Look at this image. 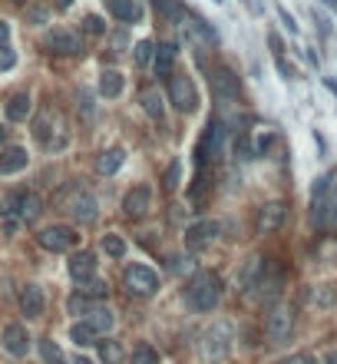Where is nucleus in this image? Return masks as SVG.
I'll return each instance as SVG.
<instances>
[{
	"label": "nucleus",
	"mask_w": 337,
	"mask_h": 364,
	"mask_svg": "<svg viewBox=\"0 0 337 364\" xmlns=\"http://www.w3.org/2000/svg\"><path fill=\"white\" fill-rule=\"evenodd\" d=\"M186 298L195 312H212L215 305L222 302V278L215 275V272H199L188 282Z\"/></svg>",
	"instance_id": "1"
},
{
	"label": "nucleus",
	"mask_w": 337,
	"mask_h": 364,
	"mask_svg": "<svg viewBox=\"0 0 337 364\" xmlns=\"http://www.w3.org/2000/svg\"><path fill=\"white\" fill-rule=\"evenodd\" d=\"M57 202H60L63 212L73 215L76 222H93V219H96V212H100L96 196H93L89 189H83V186H66L60 196H57Z\"/></svg>",
	"instance_id": "2"
},
{
	"label": "nucleus",
	"mask_w": 337,
	"mask_h": 364,
	"mask_svg": "<svg viewBox=\"0 0 337 364\" xmlns=\"http://www.w3.org/2000/svg\"><path fill=\"white\" fill-rule=\"evenodd\" d=\"M232 348V325L228 321H215L212 328L202 331V341H199V351L205 361H222L225 354Z\"/></svg>",
	"instance_id": "3"
},
{
	"label": "nucleus",
	"mask_w": 337,
	"mask_h": 364,
	"mask_svg": "<svg viewBox=\"0 0 337 364\" xmlns=\"http://www.w3.org/2000/svg\"><path fill=\"white\" fill-rule=\"evenodd\" d=\"M264 331L275 344H285L291 338V331H294V308L291 305H275L264 318Z\"/></svg>",
	"instance_id": "4"
},
{
	"label": "nucleus",
	"mask_w": 337,
	"mask_h": 364,
	"mask_svg": "<svg viewBox=\"0 0 337 364\" xmlns=\"http://www.w3.org/2000/svg\"><path fill=\"white\" fill-rule=\"evenodd\" d=\"M123 285L129 289V295H139V298H149L159 289V275L146 268V265H129L123 272Z\"/></svg>",
	"instance_id": "5"
},
{
	"label": "nucleus",
	"mask_w": 337,
	"mask_h": 364,
	"mask_svg": "<svg viewBox=\"0 0 337 364\" xmlns=\"http://www.w3.org/2000/svg\"><path fill=\"white\" fill-rule=\"evenodd\" d=\"M169 103L182 113H192L199 106V93H195V83L188 76H169Z\"/></svg>",
	"instance_id": "6"
},
{
	"label": "nucleus",
	"mask_w": 337,
	"mask_h": 364,
	"mask_svg": "<svg viewBox=\"0 0 337 364\" xmlns=\"http://www.w3.org/2000/svg\"><path fill=\"white\" fill-rule=\"evenodd\" d=\"M76 239H80V235H76L73 226H50L37 235V242L47 252H70L76 245Z\"/></svg>",
	"instance_id": "7"
},
{
	"label": "nucleus",
	"mask_w": 337,
	"mask_h": 364,
	"mask_svg": "<svg viewBox=\"0 0 337 364\" xmlns=\"http://www.w3.org/2000/svg\"><path fill=\"white\" fill-rule=\"evenodd\" d=\"M149 209H152V189L149 186H136V189H129V192H126V199H123V212L126 215L142 219Z\"/></svg>",
	"instance_id": "8"
},
{
	"label": "nucleus",
	"mask_w": 337,
	"mask_h": 364,
	"mask_svg": "<svg viewBox=\"0 0 337 364\" xmlns=\"http://www.w3.org/2000/svg\"><path fill=\"white\" fill-rule=\"evenodd\" d=\"M285 215H287V209H285V202H268V205H262L258 209V232L262 235H268V232H278V228L285 226Z\"/></svg>",
	"instance_id": "9"
},
{
	"label": "nucleus",
	"mask_w": 337,
	"mask_h": 364,
	"mask_svg": "<svg viewBox=\"0 0 337 364\" xmlns=\"http://www.w3.org/2000/svg\"><path fill=\"white\" fill-rule=\"evenodd\" d=\"M3 351L13 358H27L30 351V331L24 325H7L3 328Z\"/></svg>",
	"instance_id": "10"
},
{
	"label": "nucleus",
	"mask_w": 337,
	"mask_h": 364,
	"mask_svg": "<svg viewBox=\"0 0 337 364\" xmlns=\"http://www.w3.org/2000/svg\"><path fill=\"white\" fill-rule=\"evenodd\" d=\"M212 93H215V96H218L222 103L238 100V76L232 73V70L218 66V70L212 73Z\"/></svg>",
	"instance_id": "11"
},
{
	"label": "nucleus",
	"mask_w": 337,
	"mask_h": 364,
	"mask_svg": "<svg viewBox=\"0 0 337 364\" xmlns=\"http://www.w3.org/2000/svg\"><path fill=\"white\" fill-rule=\"evenodd\" d=\"M215 235H218V222H212V219H202V222H195V226L186 228V245H188V249H202V245L215 242Z\"/></svg>",
	"instance_id": "12"
},
{
	"label": "nucleus",
	"mask_w": 337,
	"mask_h": 364,
	"mask_svg": "<svg viewBox=\"0 0 337 364\" xmlns=\"http://www.w3.org/2000/svg\"><path fill=\"white\" fill-rule=\"evenodd\" d=\"M43 215V202L37 192H17V222H37Z\"/></svg>",
	"instance_id": "13"
},
{
	"label": "nucleus",
	"mask_w": 337,
	"mask_h": 364,
	"mask_svg": "<svg viewBox=\"0 0 337 364\" xmlns=\"http://www.w3.org/2000/svg\"><path fill=\"white\" fill-rule=\"evenodd\" d=\"M47 50L60 53V57H76V53H83V47H80V40L70 30H53L50 37H47Z\"/></svg>",
	"instance_id": "14"
},
{
	"label": "nucleus",
	"mask_w": 337,
	"mask_h": 364,
	"mask_svg": "<svg viewBox=\"0 0 337 364\" xmlns=\"http://www.w3.org/2000/svg\"><path fill=\"white\" fill-rule=\"evenodd\" d=\"M27 163H30V156H27L24 146H7V150H0V176H13V173L27 169Z\"/></svg>",
	"instance_id": "15"
},
{
	"label": "nucleus",
	"mask_w": 337,
	"mask_h": 364,
	"mask_svg": "<svg viewBox=\"0 0 337 364\" xmlns=\"http://www.w3.org/2000/svg\"><path fill=\"white\" fill-rule=\"evenodd\" d=\"M66 268H70V275L76 278V282H83V278H93L96 275V255L93 252H73L70 255V262H66Z\"/></svg>",
	"instance_id": "16"
},
{
	"label": "nucleus",
	"mask_w": 337,
	"mask_h": 364,
	"mask_svg": "<svg viewBox=\"0 0 337 364\" xmlns=\"http://www.w3.org/2000/svg\"><path fill=\"white\" fill-rule=\"evenodd\" d=\"M314 226L324 228V232H337V199L314 202Z\"/></svg>",
	"instance_id": "17"
},
{
	"label": "nucleus",
	"mask_w": 337,
	"mask_h": 364,
	"mask_svg": "<svg viewBox=\"0 0 337 364\" xmlns=\"http://www.w3.org/2000/svg\"><path fill=\"white\" fill-rule=\"evenodd\" d=\"M43 291H40V285H27L24 291H20V312L27 314V318H40L43 314Z\"/></svg>",
	"instance_id": "18"
},
{
	"label": "nucleus",
	"mask_w": 337,
	"mask_h": 364,
	"mask_svg": "<svg viewBox=\"0 0 337 364\" xmlns=\"http://www.w3.org/2000/svg\"><path fill=\"white\" fill-rule=\"evenodd\" d=\"M182 24H186V34L195 40V43H215V30L205 24L202 17H192V13H186V17H182Z\"/></svg>",
	"instance_id": "19"
},
{
	"label": "nucleus",
	"mask_w": 337,
	"mask_h": 364,
	"mask_svg": "<svg viewBox=\"0 0 337 364\" xmlns=\"http://www.w3.org/2000/svg\"><path fill=\"white\" fill-rule=\"evenodd\" d=\"M83 321H87V325L103 338V335H110V331H112V325H116V314H112L110 308H93Z\"/></svg>",
	"instance_id": "20"
},
{
	"label": "nucleus",
	"mask_w": 337,
	"mask_h": 364,
	"mask_svg": "<svg viewBox=\"0 0 337 364\" xmlns=\"http://www.w3.org/2000/svg\"><path fill=\"white\" fill-rule=\"evenodd\" d=\"M123 87H126V80L119 70H103L100 73V93L106 100H116V96L123 93Z\"/></svg>",
	"instance_id": "21"
},
{
	"label": "nucleus",
	"mask_w": 337,
	"mask_h": 364,
	"mask_svg": "<svg viewBox=\"0 0 337 364\" xmlns=\"http://www.w3.org/2000/svg\"><path fill=\"white\" fill-rule=\"evenodd\" d=\"M110 13L116 20H126V24H133L142 17V7H139L136 0H110Z\"/></svg>",
	"instance_id": "22"
},
{
	"label": "nucleus",
	"mask_w": 337,
	"mask_h": 364,
	"mask_svg": "<svg viewBox=\"0 0 337 364\" xmlns=\"http://www.w3.org/2000/svg\"><path fill=\"white\" fill-rule=\"evenodd\" d=\"M30 110H33L30 93H17V96H10V103H7V116H10L13 123H24L27 116H30Z\"/></svg>",
	"instance_id": "23"
},
{
	"label": "nucleus",
	"mask_w": 337,
	"mask_h": 364,
	"mask_svg": "<svg viewBox=\"0 0 337 364\" xmlns=\"http://www.w3.org/2000/svg\"><path fill=\"white\" fill-rule=\"evenodd\" d=\"M123 163H126V150L112 146V150H106L100 159H96V169H100L103 176H112V173H116V169H119Z\"/></svg>",
	"instance_id": "24"
},
{
	"label": "nucleus",
	"mask_w": 337,
	"mask_h": 364,
	"mask_svg": "<svg viewBox=\"0 0 337 364\" xmlns=\"http://www.w3.org/2000/svg\"><path fill=\"white\" fill-rule=\"evenodd\" d=\"M175 57H179V47H175V43H159V50H156V73L159 76L172 73Z\"/></svg>",
	"instance_id": "25"
},
{
	"label": "nucleus",
	"mask_w": 337,
	"mask_h": 364,
	"mask_svg": "<svg viewBox=\"0 0 337 364\" xmlns=\"http://www.w3.org/2000/svg\"><path fill=\"white\" fill-rule=\"evenodd\" d=\"M76 291H80L83 298H89V302H103V298L110 295L106 282H100V278H83V282H76Z\"/></svg>",
	"instance_id": "26"
},
{
	"label": "nucleus",
	"mask_w": 337,
	"mask_h": 364,
	"mask_svg": "<svg viewBox=\"0 0 337 364\" xmlns=\"http://www.w3.org/2000/svg\"><path fill=\"white\" fill-rule=\"evenodd\" d=\"M96 338H100V335H96V331H93V328H89L87 321H76V325L70 328V341H73L76 348H87V344H96Z\"/></svg>",
	"instance_id": "27"
},
{
	"label": "nucleus",
	"mask_w": 337,
	"mask_h": 364,
	"mask_svg": "<svg viewBox=\"0 0 337 364\" xmlns=\"http://www.w3.org/2000/svg\"><path fill=\"white\" fill-rule=\"evenodd\" d=\"M100 361L103 364H123L126 348L119 344V341H100Z\"/></svg>",
	"instance_id": "28"
},
{
	"label": "nucleus",
	"mask_w": 337,
	"mask_h": 364,
	"mask_svg": "<svg viewBox=\"0 0 337 364\" xmlns=\"http://www.w3.org/2000/svg\"><path fill=\"white\" fill-rule=\"evenodd\" d=\"M142 106H146V113H149L152 119H163L165 106H163V93H159V89H146V93H142Z\"/></svg>",
	"instance_id": "29"
},
{
	"label": "nucleus",
	"mask_w": 337,
	"mask_h": 364,
	"mask_svg": "<svg viewBox=\"0 0 337 364\" xmlns=\"http://www.w3.org/2000/svg\"><path fill=\"white\" fill-rule=\"evenodd\" d=\"M156 10L163 13L165 20H172V24H179V20L186 17V10H182V7H179L175 0H156Z\"/></svg>",
	"instance_id": "30"
},
{
	"label": "nucleus",
	"mask_w": 337,
	"mask_h": 364,
	"mask_svg": "<svg viewBox=\"0 0 337 364\" xmlns=\"http://www.w3.org/2000/svg\"><path fill=\"white\" fill-rule=\"evenodd\" d=\"M103 252H106L110 259H123V255H126V242L119 239V235H106V239H103Z\"/></svg>",
	"instance_id": "31"
},
{
	"label": "nucleus",
	"mask_w": 337,
	"mask_h": 364,
	"mask_svg": "<svg viewBox=\"0 0 337 364\" xmlns=\"http://www.w3.org/2000/svg\"><path fill=\"white\" fill-rule=\"evenodd\" d=\"M66 308H70V314H83V318H87V314L93 312V302H89V298H83V295L76 291V295H70Z\"/></svg>",
	"instance_id": "32"
},
{
	"label": "nucleus",
	"mask_w": 337,
	"mask_h": 364,
	"mask_svg": "<svg viewBox=\"0 0 337 364\" xmlns=\"http://www.w3.org/2000/svg\"><path fill=\"white\" fill-rule=\"evenodd\" d=\"M129 364H159V354L152 351L149 344H139L133 351V358H129Z\"/></svg>",
	"instance_id": "33"
},
{
	"label": "nucleus",
	"mask_w": 337,
	"mask_h": 364,
	"mask_svg": "<svg viewBox=\"0 0 337 364\" xmlns=\"http://www.w3.org/2000/svg\"><path fill=\"white\" fill-rule=\"evenodd\" d=\"M40 351H43V361H47V364H66L63 351L57 348V341H43V344H40Z\"/></svg>",
	"instance_id": "34"
},
{
	"label": "nucleus",
	"mask_w": 337,
	"mask_h": 364,
	"mask_svg": "<svg viewBox=\"0 0 337 364\" xmlns=\"http://www.w3.org/2000/svg\"><path fill=\"white\" fill-rule=\"evenodd\" d=\"M152 50H156V47H152V40H139V43H136V53H133L139 66H146V63L152 60Z\"/></svg>",
	"instance_id": "35"
},
{
	"label": "nucleus",
	"mask_w": 337,
	"mask_h": 364,
	"mask_svg": "<svg viewBox=\"0 0 337 364\" xmlns=\"http://www.w3.org/2000/svg\"><path fill=\"white\" fill-rule=\"evenodd\" d=\"M83 24H87V34H93V37H100V34H106V24H103V20L96 17V13H89V17L83 20Z\"/></svg>",
	"instance_id": "36"
},
{
	"label": "nucleus",
	"mask_w": 337,
	"mask_h": 364,
	"mask_svg": "<svg viewBox=\"0 0 337 364\" xmlns=\"http://www.w3.org/2000/svg\"><path fill=\"white\" fill-rule=\"evenodd\" d=\"M311 302H314V305H331V302H334V291L321 285V289L311 291Z\"/></svg>",
	"instance_id": "37"
},
{
	"label": "nucleus",
	"mask_w": 337,
	"mask_h": 364,
	"mask_svg": "<svg viewBox=\"0 0 337 364\" xmlns=\"http://www.w3.org/2000/svg\"><path fill=\"white\" fill-rule=\"evenodd\" d=\"M17 66V53L10 47H0V70H13Z\"/></svg>",
	"instance_id": "38"
},
{
	"label": "nucleus",
	"mask_w": 337,
	"mask_h": 364,
	"mask_svg": "<svg viewBox=\"0 0 337 364\" xmlns=\"http://www.w3.org/2000/svg\"><path fill=\"white\" fill-rule=\"evenodd\" d=\"M179 186V163L169 166V173H165V189H175Z\"/></svg>",
	"instance_id": "39"
},
{
	"label": "nucleus",
	"mask_w": 337,
	"mask_h": 364,
	"mask_svg": "<svg viewBox=\"0 0 337 364\" xmlns=\"http://www.w3.org/2000/svg\"><path fill=\"white\" fill-rule=\"evenodd\" d=\"M278 17L285 20V27H287V30H291V34H298V24H294V17H291V13H287L285 7H278Z\"/></svg>",
	"instance_id": "40"
},
{
	"label": "nucleus",
	"mask_w": 337,
	"mask_h": 364,
	"mask_svg": "<svg viewBox=\"0 0 337 364\" xmlns=\"http://www.w3.org/2000/svg\"><path fill=\"white\" fill-rule=\"evenodd\" d=\"M27 20H30V24H47V10H37V7H33V10H27Z\"/></svg>",
	"instance_id": "41"
},
{
	"label": "nucleus",
	"mask_w": 337,
	"mask_h": 364,
	"mask_svg": "<svg viewBox=\"0 0 337 364\" xmlns=\"http://www.w3.org/2000/svg\"><path fill=\"white\" fill-rule=\"evenodd\" d=\"M281 364H314V358L311 354H294V358H287V361H281Z\"/></svg>",
	"instance_id": "42"
},
{
	"label": "nucleus",
	"mask_w": 337,
	"mask_h": 364,
	"mask_svg": "<svg viewBox=\"0 0 337 364\" xmlns=\"http://www.w3.org/2000/svg\"><path fill=\"white\" fill-rule=\"evenodd\" d=\"M278 70L285 73V80H294V66H287L285 60H278Z\"/></svg>",
	"instance_id": "43"
},
{
	"label": "nucleus",
	"mask_w": 337,
	"mask_h": 364,
	"mask_svg": "<svg viewBox=\"0 0 337 364\" xmlns=\"http://www.w3.org/2000/svg\"><path fill=\"white\" fill-rule=\"evenodd\" d=\"M7 37H10V27H7V20H0V47L7 43Z\"/></svg>",
	"instance_id": "44"
},
{
	"label": "nucleus",
	"mask_w": 337,
	"mask_h": 364,
	"mask_svg": "<svg viewBox=\"0 0 337 364\" xmlns=\"http://www.w3.org/2000/svg\"><path fill=\"white\" fill-rule=\"evenodd\" d=\"M112 47H116V53H123V47H126V37H123V34H116V37H112Z\"/></svg>",
	"instance_id": "45"
},
{
	"label": "nucleus",
	"mask_w": 337,
	"mask_h": 364,
	"mask_svg": "<svg viewBox=\"0 0 337 364\" xmlns=\"http://www.w3.org/2000/svg\"><path fill=\"white\" fill-rule=\"evenodd\" d=\"M324 364H337V351H327V358H324Z\"/></svg>",
	"instance_id": "46"
},
{
	"label": "nucleus",
	"mask_w": 337,
	"mask_h": 364,
	"mask_svg": "<svg viewBox=\"0 0 337 364\" xmlns=\"http://www.w3.org/2000/svg\"><path fill=\"white\" fill-rule=\"evenodd\" d=\"M70 3H73V0H57V7H70Z\"/></svg>",
	"instance_id": "47"
},
{
	"label": "nucleus",
	"mask_w": 337,
	"mask_h": 364,
	"mask_svg": "<svg viewBox=\"0 0 337 364\" xmlns=\"http://www.w3.org/2000/svg\"><path fill=\"white\" fill-rule=\"evenodd\" d=\"M76 364H93V361L89 358H76Z\"/></svg>",
	"instance_id": "48"
},
{
	"label": "nucleus",
	"mask_w": 337,
	"mask_h": 364,
	"mask_svg": "<svg viewBox=\"0 0 337 364\" xmlns=\"http://www.w3.org/2000/svg\"><path fill=\"white\" fill-rule=\"evenodd\" d=\"M324 3H327V7H334V10H337V0H324Z\"/></svg>",
	"instance_id": "49"
},
{
	"label": "nucleus",
	"mask_w": 337,
	"mask_h": 364,
	"mask_svg": "<svg viewBox=\"0 0 337 364\" xmlns=\"http://www.w3.org/2000/svg\"><path fill=\"white\" fill-rule=\"evenodd\" d=\"M0 143H3V126H0Z\"/></svg>",
	"instance_id": "50"
}]
</instances>
